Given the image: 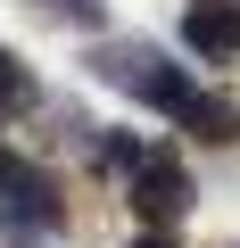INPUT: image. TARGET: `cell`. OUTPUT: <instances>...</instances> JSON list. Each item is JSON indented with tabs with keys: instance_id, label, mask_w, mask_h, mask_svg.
Segmentation results:
<instances>
[{
	"instance_id": "7",
	"label": "cell",
	"mask_w": 240,
	"mask_h": 248,
	"mask_svg": "<svg viewBox=\"0 0 240 248\" xmlns=\"http://www.w3.org/2000/svg\"><path fill=\"white\" fill-rule=\"evenodd\" d=\"M33 25H66V33H108V0H25Z\"/></svg>"
},
{
	"instance_id": "4",
	"label": "cell",
	"mask_w": 240,
	"mask_h": 248,
	"mask_svg": "<svg viewBox=\"0 0 240 248\" xmlns=\"http://www.w3.org/2000/svg\"><path fill=\"white\" fill-rule=\"evenodd\" d=\"M182 50L232 66L240 58V0H191V9H182Z\"/></svg>"
},
{
	"instance_id": "3",
	"label": "cell",
	"mask_w": 240,
	"mask_h": 248,
	"mask_svg": "<svg viewBox=\"0 0 240 248\" xmlns=\"http://www.w3.org/2000/svg\"><path fill=\"white\" fill-rule=\"evenodd\" d=\"M125 207H133L141 223L174 232V223L199 207V182H191V166H182L174 149H141V166L125 174Z\"/></svg>"
},
{
	"instance_id": "2",
	"label": "cell",
	"mask_w": 240,
	"mask_h": 248,
	"mask_svg": "<svg viewBox=\"0 0 240 248\" xmlns=\"http://www.w3.org/2000/svg\"><path fill=\"white\" fill-rule=\"evenodd\" d=\"M66 190L42 157H0V248H58Z\"/></svg>"
},
{
	"instance_id": "8",
	"label": "cell",
	"mask_w": 240,
	"mask_h": 248,
	"mask_svg": "<svg viewBox=\"0 0 240 248\" xmlns=\"http://www.w3.org/2000/svg\"><path fill=\"white\" fill-rule=\"evenodd\" d=\"M25 108H33V66H25L17 50H0V124L25 116Z\"/></svg>"
},
{
	"instance_id": "1",
	"label": "cell",
	"mask_w": 240,
	"mask_h": 248,
	"mask_svg": "<svg viewBox=\"0 0 240 248\" xmlns=\"http://www.w3.org/2000/svg\"><path fill=\"white\" fill-rule=\"evenodd\" d=\"M83 66H91V83L125 91V99H141L149 116H174V124H182V108L199 99V83H191V75L158 50V42H99Z\"/></svg>"
},
{
	"instance_id": "6",
	"label": "cell",
	"mask_w": 240,
	"mask_h": 248,
	"mask_svg": "<svg viewBox=\"0 0 240 248\" xmlns=\"http://www.w3.org/2000/svg\"><path fill=\"white\" fill-rule=\"evenodd\" d=\"M141 149H149V141H133V133H116V124H108V133L91 124V141H83V157H91V174H99V182H125V174L141 166Z\"/></svg>"
},
{
	"instance_id": "5",
	"label": "cell",
	"mask_w": 240,
	"mask_h": 248,
	"mask_svg": "<svg viewBox=\"0 0 240 248\" xmlns=\"http://www.w3.org/2000/svg\"><path fill=\"white\" fill-rule=\"evenodd\" d=\"M182 133L207 141V149H232V141H240V91H199V99L182 108Z\"/></svg>"
},
{
	"instance_id": "9",
	"label": "cell",
	"mask_w": 240,
	"mask_h": 248,
	"mask_svg": "<svg viewBox=\"0 0 240 248\" xmlns=\"http://www.w3.org/2000/svg\"><path fill=\"white\" fill-rule=\"evenodd\" d=\"M125 248H182V240H174V232H158V223H141V232H133Z\"/></svg>"
}]
</instances>
